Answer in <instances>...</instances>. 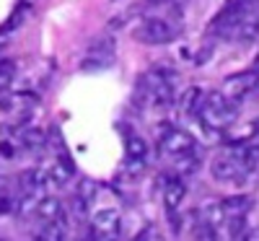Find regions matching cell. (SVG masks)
Wrapping results in <instances>:
<instances>
[{"mask_svg": "<svg viewBox=\"0 0 259 241\" xmlns=\"http://www.w3.org/2000/svg\"><path fill=\"white\" fill-rule=\"evenodd\" d=\"M122 228V218L114 208H104L91 218V238L94 241H117Z\"/></svg>", "mask_w": 259, "mask_h": 241, "instance_id": "obj_8", "label": "cell"}, {"mask_svg": "<svg viewBox=\"0 0 259 241\" xmlns=\"http://www.w3.org/2000/svg\"><path fill=\"white\" fill-rule=\"evenodd\" d=\"M236 114H239V104H233L223 91H210L205 99H200L197 106V117L202 119V125L207 130H228L236 122Z\"/></svg>", "mask_w": 259, "mask_h": 241, "instance_id": "obj_2", "label": "cell"}, {"mask_svg": "<svg viewBox=\"0 0 259 241\" xmlns=\"http://www.w3.org/2000/svg\"><path fill=\"white\" fill-rule=\"evenodd\" d=\"M200 99H202V91H200V89H189V91L182 96V104H179V109H182L184 114H197Z\"/></svg>", "mask_w": 259, "mask_h": 241, "instance_id": "obj_16", "label": "cell"}, {"mask_svg": "<svg viewBox=\"0 0 259 241\" xmlns=\"http://www.w3.org/2000/svg\"><path fill=\"white\" fill-rule=\"evenodd\" d=\"M161 148H163L166 156H171L174 161L189 156V153H194V150H200L197 148V140H194L189 133H184V130H179V127H166L163 130Z\"/></svg>", "mask_w": 259, "mask_h": 241, "instance_id": "obj_7", "label": "cell"}, {"mask_svg": "<svg viewBox=\"0 0 259 241\" xmlns=\"http://www.w3.org/2000/svg\"><path fill=\"white\" fill-rule=\"evenodd\" d=\"M249 205H251V200H249L246 194H233V197H226V200H221V208H223L226 221L246 218V215H249Z\"/></svg>", "mask_w": 259, "mask_h": 241, "instance_id": "obj_13", "label": "cell"}, {"mask_svg": "<svg viewBox=\"0 0 259 241\" xmlns=\"http://www.w3.org/2000/svg\"><path fill=\"white\" fill-rule=\"evenodd\" d=\"M254 70H259V57H256V68H254Z\"/></svg>", "mask_w": 259, "mask_h": 241, "instance_id": "obj_20", "label": "cell"}, {"mask_svg": "<svg viewBox=\"0 0 259 241\" xmlns=\"http://www.w3.org/2000/svg\"><path fill=\"white\" fill-rule=\"evenodd\" d=\"M6 213H13V200L11 197H0V215H6Z\"/></svg>", "mask_w": 259, "mask_h": 241, "instance_id": "obj_19", "label": "cell"}, {"mask_svg": "<svg viewBox=\"0 0 259 241\" xmlns=\"http://www.w3.org/2000/svg\"><path fill=\"white\" fill-rule=\"evenodd\" d=\"M145 158H148V145L140 135L130 133L124 138V164L133 174H140L145 169Z\"/></svg>", "mask_w": 259, "mask_h": 241, "instance_id": "obj_10", "label": "cell"}, {"mask_svg": "<svg viewBox=\"0 0 259 241\" xmlns=\"http://www.w3.org/2000/svg\"><path fill=\"white\" fill-rule=\"evenodd\" d=\"M133 36L140 45H168L177 36V29L166 18H145L143 24L133 29Z\"/></svg>", "mask_w": 259, "mask_h": 241, "instance_id": "obj_6", "label": "cell"}, {"mask_svg": "<svg viewBox=\"0 0 259 241\" xmlns=\"http://www.w3.org/2000/svg\"><path fill=\"white\" fill-rule=\"evenodd\" d=\"M34 241H45V238H41V236H36V238H34Z\"/></svg>", "mask_w": 259, "mask_h": 241, "instance_id": "obj_21", "label": "cell"}, {"mask_svg": "<svg viewBox=\"0 0 259 241\" xmlns=\"http://www.w3.org/2000/svg\"><path fill=\"white\" fill-rule=\"evenodd\" d=\"M179 75L171 68H153L148 70L140 83H138V99L148 101L156 109H168L174 104V86H177Z\"/></svg>", "mask_w": 259, "mask_h": 241, "instance_id": "obj_1", "label": "cell"}, {"mask_svg": "<svg viewBox=\"0 0 259 241\" xmlns=\"http://www.w3.org/2000/svg\"><path fill=\"white\" fill-rule=\"evenodd\" d=\"M210 171L218 182H244L251 174L246 166V145H226L215 156Z\"/></svg>", "mask_w": 259, "mask_h": 241, "instance_id": "obj_3", "label": "cell"}, {"mask_svg": "<svg viewBox=\"0 0 259 241\" xmlns=\"http://www.w3.org/2000/svg\"><path fill=\"white\" fill-rule=\"evenodd\" d=\"M187 197V184L182 177H168L163 182V205H166V215L168 213H179L182 203Z\"/></svg>", "mask_w": 259, "mask_h": 241, "instance_id": "obj_11", "label": "cell"}, {"mask_svg": "<svg viewBox=\"0 0 259 241\" xmlns=\"http://www.w3.org/2000/svg\"><path fill=\"white\" fill-rule=\"evenodd\" d=\"M0 241H8V238H0Z\"/></svg>", "mask_w": 259, "mask_h": 241, "instance_id": "obj_22", "label": "cell"}, {"mask_svg": "<svg viewBox=\"0 0 259 241\" xmlns=\"http://www.w3.org/2000/svg\"><path fill=\"white\" fill-rule=\"evenodd\" d=\"M233 36L241 39V42H254L259 36V0L241 16V21L233 29Z\"/></svg>", "mask_w": 259, "mask_h": 241, "instance_id": "obj_12", "label": "cell"}, {"mask_svg": "<svg viewBox=\"0 0 259 241\" xmlns=\"http://www.w3.org/2000/svg\"><path fill=\"white\" fill-rule=\"evenodd\" d=\"M16 78V65L11 60H0V89H8Z\"/></svg>", "mask_w": 259, "mask_h": 241, "instance_id": "obj_17", "label": "cell"}, {"mask_svg": "<svg viewBox=\"0 0 259 241\" xmlns=\"http://www.w3.org/2000/svg\"><path fill=\"white\" fill-rule=\"evenodd\" d=\"M114 52H117V42L112 36H99L94 39L89 50H85V57H83V65L80 68L85 73H99V70H109L114 65Z\"/></svg>", "mask_w": 259, "mask_h": 241, "instance_id": "obj_5", "label": "cell"}, {"mask_svg": "<svg viewBox=\"0 0 259 241\" xmlns=\"http://www.w3.org/2000/svg\"><path fill=\"white\" fill-rule=\"evenodd\" d=\"M133 241H163V236L156 226H145V228H140V233Z\"/></svg>", "mask_w": 259, "mask_h": 241, "instance_id": "obj_18", "label": "cell"}, {"mask_svg": "<svg viewBox=\"0 0 259 241\" xmlns=\"http://www.w3.org/2000/svg\"><path fill=\"white\" fill-rule=\"evenodd\" d=\"M256 78H259L256 70H246V73H239V75H231V78L226 81V91H223V94H226L233 104H241L244 96L254 94Z\"/></svg>", "mask_w": 259, "mask_h": 241, "instance_id": "obj_9", "label": "cell"}, {"mask_svg": "<svg viewBox=\"0 0 259 241\" xmlns=\"http://www.w3.org/2000/svg\"><path fill=\"white\" fill-rule=\"evenodd\" d=\"M36 218H41L45 223H65V213L62 205L55 200V197H41V203L36 205Z\"/></svg>", "mask_w": 259, "mask_h": 241, "instance_id": "obj_14", "label": "cell"}, {"mask_svg": "<svg viewBox=\"0 0 259 241\" xmlns=\"http://www.w3.org/2000/svg\"><path fill=\"white\" fill-rule=\"evenodd\" d=\"M18 140H21V145H24V148L36 150V148L45 145V133H41L39 127H31V125H29V127H24V130L18 133Z\"/></svg>", "mask_w": 259, "mask_h": 241, "instance_id": "obj_15", "label": "cell"}, {"mask_svg": "<svg viewBox=\"0 0 259 241\" xmlns=\"http://www.w3.org/2000/svg\"><path fill=\"white\" fill-rule=\"evenodd\" d=\"M256 3V0H226L223 8L218 11V16L212 18L210 24V34H218V36H233L236 24L241 21V16Z\"/></svg>", "mask_w": 259, "mask_h": 241, "instance_id": "obj_4", "label": "cell"}]
</instances>
